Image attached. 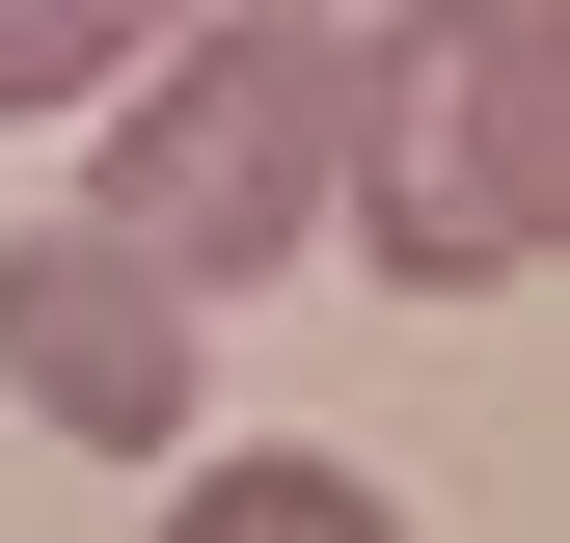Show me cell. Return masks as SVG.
<instances>
[{
    "label": "cell",
    "mask_w": 570,
    "mask_h": 543,
    "mask_svg": "<svg viewBox=\"0 0 570 543\" xmlns=\"http://www.w3.org/2000/svg\"><path fill=\"white\" fill-rule=\"evenodd\" d=\"M0 407L82 435V462H164V435H190V299L109 272L82 218H28V245H0Z\"/></svg>",
    "instance_id": "3957f363"
},
{
    "label": "cell",
    "mask_w": 570,
    "mask_h": 543,
    "mask_svg": "<svg viewBox=\"0 0 570 543\" xmlns=\"http://www.w3.org/2000/svg\"><path fill=\"white\" fill-rule=\"evenodd\" d=\"M326 218L381 245L407 299H517L543 218H570V28L543 0H381V28H353Z\"/></svg>",
    "instance_id": "6da1fadb"
},
{
    "label": "cell",
    "mask_w": 570,
    "mask_h": 543,
    "mask_svg": "<svg viewBox=\"0 0 570 543\" xmlns=\"http://www.w3.org/2000/svg\"><path fill=\"white\" fill-rule=\"evenodd\" d=\"M136 55H164V0H0V136H28V109H109Z\"/></svg>",
    "instance_id": "5b68a950"
},
{
    "label": "cell",
    "mask_w": 570,
    "mask_h": 543,
    "mask_svg": "<svg viewBox=\"0 0 570 543\" xmlns=\"http://www.w3.org/2000/svg\"><path fill=\"white\" fill-rule=\"evenodd\" d=\"M164 543H407V516L353 490L326 435H272V462H190V516H164Z\"/></svg>",
    "instance_id": "277c9868"
},
{
    "label": "cell",
    "mask_w": 570,
    "mask_h": 543,
    "mask_svg": "<svg viewBox=\"0 0 570 543\" xmlns=\"http://www.w3.org/2000/svg\"><path fill=\"white\" fill-rule=\"evenodd\" d=\"M326 136H353V28H326V0H218V28H164V55L109 82L82 245L164 272V299H245V272L326 245Z\"/></svg>",
    "instance_id": "7a4b0ae2"
}]
</instances>
